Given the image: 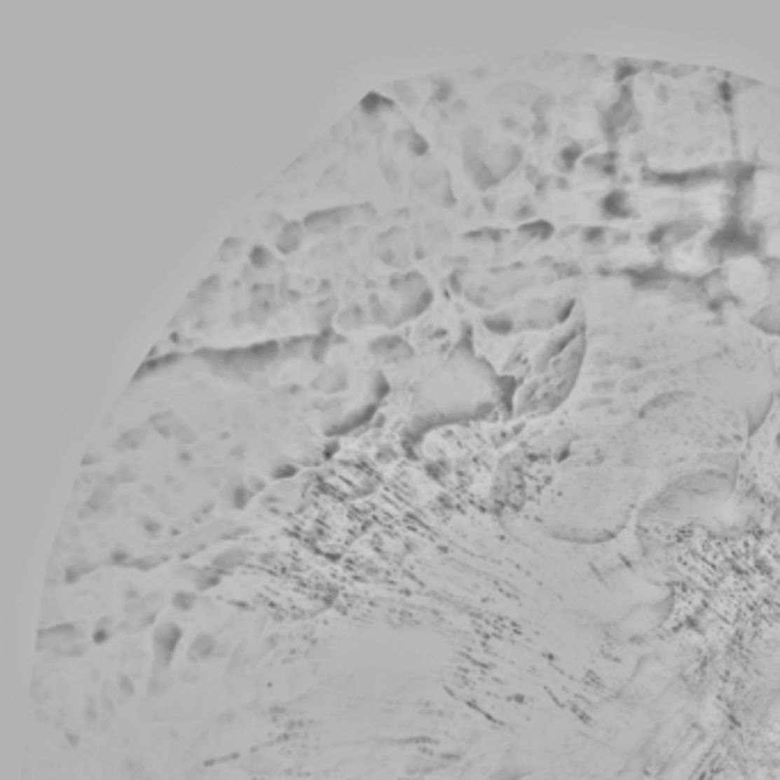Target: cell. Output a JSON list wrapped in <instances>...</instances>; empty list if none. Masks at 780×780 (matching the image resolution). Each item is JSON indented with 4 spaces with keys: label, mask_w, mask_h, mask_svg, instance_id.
Returning <instances> with one entry per match:
<instances>
[{
    "label": "cell",
    "mask_w": 780,
    "mask_h": 780,
    "mask_svg": "<svg viewBox=\"0 0 780 780\" xmlns=\"http://www.w3.org/2000/svg\"><path fill=\"white\" fill-rule=\"evenodd\" d=\"M181 638H184V629H181L177 622H172V620L158 622V625L153 627V634H151L156 664L170 669L172 662H175V657H177V650L181 645Z\"/></svg>",
    "instance_id": "obj_1"
},
{
    "label": "cell",
    "mask_w": 780,
    "mask_h": 780,
    "mask_svg": "<svg viewBox=\"0 0 780 780\" xmlns=\"http://www.w3.org/2000/svg\"><path fill=\"white\" fill-rule=\"evenodd\" d=\"M245 559H247V552H242V549H227V552L218 554L211 566L218 568L220 572H229L233 568H238Z\"/></svg>",
    "instance_id": "obj_5"
},
{
    "label": "cell",
    "mask_w": 780,
    "mask_h": 780,
    "mask_svg": "<svg viewBox=\"0 0 780 780\" xmlns=\"http://www.w3.org/2000/svg\"><path fill=\"white\" fill-rule=\"evenodd\" d=\"M110 563H112V566H128V563H131V566H133V561H131V552H112Z\"/></svg>",
    "instance_id": "obj_8"
},
{
    "label": "cell",
    "mask_w": 780,
    "mask_h": 780,
    "mask_svg": "<svg viewBox=\"0 0 780 780\" xmlns=\"http://www.w3.org/2000/svg\"><path fill=\"white\" fill-rule=\"evenodd\" d=\"M170 687H172L170 669L156 664V669H153L151 678H149V696H163V693H165Z\"/></svg>",
    "instance_id": "obj_4"
},
{
    "label": "cell",
    "mask_w": 780,
    "mask_h": 780,
    "mask_svg": "<svg viewBox=\"0 0 780 780\" xmlns=\"http://www.w3.org/2000/svg\"><path fill=\"white\" fill-rule=\"evenodd\" d=\"M112 636V620L110 618H101L97 625L92 629V643L94 645H103L106 641H110Z\"/></svg>",
    "instance_id": "obj_7"
},
{
    "label": "cell",
    "mask_w": 780,
    "mask_h": 780,
    "mask_svg": "<svg viewBox=\"0 0 780 780\" xmlns=\"http://www.w3.org/2000/svg\"><path fill=\"white\" fill-rule=\"evenodd\" d=\"M197 604V593L195 591H177L172 595V606L181 613H190Z\"/></svg>",
    "instance_id": "obj_6"
},
{
    "label": "cell",
    "mask_w": 780,
    "mask_h": 780,
    "mask_svg": "<svg viewBox=\"0 0 780 780\" xmlns=\"http://www.w3.org/2000/svg\"><path fill=\"white\" fill-rule=\"evenodd\" d=\"M218 650H220L218 641H215L213 634H199L188 648V662L202 664L206 659H211V657H218Z\"/></svg>",
    "instance_id": "obj_2"
},
{
    "label": "cell",
    "mask_w": 780,
    "mask_h": 780,
    "mask_svg": "<svg viewBox=\"0 0 780 780\" xmlns=\"http://www.w3.org/2000/svg\"><path fill=\"white\" fill-rule=\"evenodd\" d=\"M222 575L218 568L213 566H206V568H197L195 575H193V584H195V591L197 593H206V591H213L215 586L222 582Z\"/></svg>",
    "instance_id": "obj_3"
}]
</instances>
